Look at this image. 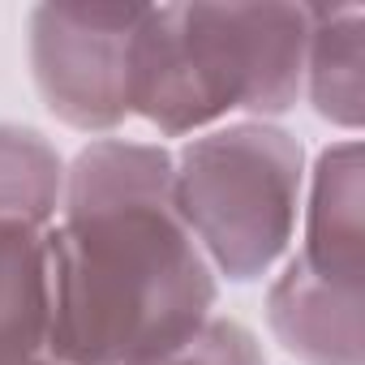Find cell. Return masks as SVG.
Wrapping results in <instances>:
<instances>
[{
  "label": "cell",
  "mask_w": 365,
  "mask_h": 365,
  "mask_svg": "<svg viewBox=\"0 0 365 365\" xmlns=\"http://www.w3.org/2000/svg\"><path fill=\"white\" fill-rule=\"evenodd\" d=\"M301 258L314 275L361 288L365 271V180L361 142L344 138L322 150L309 190L301 194Z\"/></svg>",
  "instance_id": "cell-5"
},
{
  "label": "cell",
  "mask_w": 365,
  "mask_h": 365,
  "mask_svg": "<svg viewBox=\"0 0 365 365\" xmlns=\"http://www.w3.org/2000/svg\"><path fill=\"white\" fill-rule=\"evenodd\" d=\"M48 275L65 365H155L215 318L220 275L172 207L168 146L95 138L65 163Z\"/></svg>",
  "instance_id": "cell-1"
},
{
  "label": "cell",
  "mask_w": 365,
  "mask_h": 365,
  "mask_svg": "<svg viewBox=\"0 0 365 365\" xmlns=\"http://www.w3.org/2000/svg\"><path fill=\"white\" fill-rule=\"evenodd\" d=\"M305 194L301 142L267 120H228L172 155V207L224 279L267 275L292 245Z\"/></svg>",
  "instance_id": "cell-3"
},
{
  "label": "cell",
  "mask_w": 365,
  "mask_h": 365,
  "mask_svg": "<svg viewBox=\"0 0 365 365\" xmlns=\"http://www.w3.org/2000/svg\"><path fill=\"white\" fill-rule=\"evenodd\" d=\"M142 9H31V73L43 103L82 133L129 116V52Z\"/></svg>",
  "instance_id": "cell-4"
},
{
  "label": "cell",
  "mask_w": 365,
  "mask_h": 365,
  "mask_svg": "<svg viewBox=\"0 0 365 365\" xmlns=\"http://www.w3.org/2000/svg\"><path fill=\"white\" fill-rule=\"evenodd\" d=\"M301 95L314 112L344 133L365 116V9L361 5H309L305 82Z\"/></svg>",
  "instance_id": "cell-7"
},
{
  "label": "cell",
  "mask_w": 365,
  "mask_h": 365,
  "mask_svg": "<svg viewBox=\"0 0 365 365\" xmlns=\"http://www.w3.org/2000/svg\"><path fill=\"white\" fill-rule=\"evenodd\" d=\"M0 365H65V361H56L52 352H35V356H22V361H0Z\"/></svg>",
  "instance_id": "cell-11"
},
{
  "label": "cell",
  "mask_w": 365,
  "mask_h": 365,
  "mask_svg": "<svg viewBox=\"0 0 365 365\" xmlns=\"http://www.w3.org/2000/svg\"><path fill=\"white\" fill-rule=\"evenodd\" d=\"M267 318L297 361L361 365V288L331 284L301 258H288L267 292Z\"/></svg>",
  "instance_id": "cell-6"
},
{
  "label": "cell",
  "mask_w": 365,
  "mask_h": 365,
  "mask_svg": "<svg viewBox=\"0 0 365 365\" xmlns=\"http://www.w3.org/2000/svg\"><path fill=\"white\" fill-rule=\"evenodd\" d=\"M52 275L48 232L0 228V361L48 352Z\"/></svg>",
  "instance_id": "cell-8"
},
{
  "label": "cell",
  "mask_w": 365,
  "mask_h": 365,
  "mask_svg": "<svg viewBox=\"0 0 365 365\" xmlns=\"http://www.w3.org/2000/svg\"><path fill=\"white\" fill-rule=\"evenodd\" d=\"M309 5L142 9L129 52V116L194 138L232 112L279 116L301 99Z\"/></svg>",
  "instance_id": "cell-2"
},
{
  "label": "cell",
  "mask_w": 365,
  "mask_h": 365,
  "mask_svg": "<svg viewBox=\"0 0 365 365\" xmlns=\"http://www.w3.org/2000/svg\"><path fill=\"white\" fill-rule=\"evenodd\" d=\"M65 194V159L31 125L0 120V228H35L56 224Z\"/></svg>",
  "instance_id": "cell-9"
},
{
  "label": "cell",
  "mask_w": 365,
  "mask_h": 365,
  "mask_svg": "<svg viewBox=\"0 0 365 365\" xmlns=\"http://www.w3.org/2000/svg\"><path fill=\"white\" fill-rule=\"evenodd\" d=\"M155 365H267V356L250 327H241L232 318H207L190 344H180L172 356H163Z\"/></svg>",
  "instance_id": "cell-10"
}]
</instances>
